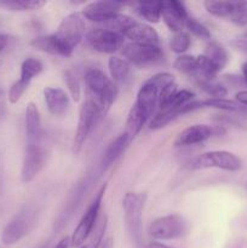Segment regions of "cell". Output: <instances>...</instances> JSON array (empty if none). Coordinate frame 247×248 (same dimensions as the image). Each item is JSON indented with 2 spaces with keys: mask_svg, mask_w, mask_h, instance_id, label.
Wrapping results in <instances>:
<instances>
[{
  "mask_svg": "<svg viewBox=\"0 0 247 248\" xmlns=\"http://www.w3.org/2000/svg\"><path fill=\"white\" fill-rule=\"evenodd\" d=\"M196 84L210 96V98H225L228 94L227 87L215 80H198Z\"/></svg>",
  "mask_w": 247,
  "mask_h": 248,
  "instance_id": "cell-28",
  "label": "cell"
},
{
  "mask_svg": "<svg viewBox=\"0 0 247 248\" xmlns=\"http://www.w3.org/2000/svg\"><path fill=\"white\" fill-rule=\"evenodd\" d=\"M44 154L39 144H28L24 154L21 170V179L23 183H31L38 176L43 167Z\"/></svg>",
  "mask_w": 247,
  "mask_h": 248,
  "instance_id": "cell-15",
  "label": "cell"
},
{
  "mask_svg": "<svg viewBox=\"0 0 247 248\" xmlns=\"http://www.w3.org/2000/svg\"><path fill=\"white\" fill-rule=\"evenodd\" d=\"M55 248H73L72 244V237L64 236L58 241V244L56 245Z\"/></svg>",
  "mask_w": 247,
  "mask_h": 248,
  "instance_id": "cell-37",
  "label": "cell"
},
{
  "mask_svg": "<svg viewBox=\"0 0 247 248\" xmlns=\"http://www.w3.org/2000/svg\"><path fill=\"white\" fill-rule=\"evenodd\" d=\"M239 1H215V0H208L203 2V6L207 10L208 14L218 18H228L234 15L236 11Z\"/></svg>",
  "mask_w": 247,
  "mask_h": 248,
  "instance_id": "cell-23",
  "label": "cell"
},
{
  "mask_svg": "<svg viewBox=\"0 0 247 248\" xmlns=\"http://www.w3.org/2000/svg\"><path fill=\"white\" fill-rule=\"evenodd\" d=\"M203 56H206L212 62V64L217 68L219 73L222 72V69L227 65L228 61H229V55H228L227 50L224 48V46L220 45L217 41H210L205 46Z\"/></svg>",
  "mask_w": 247,
  "mask_h": 248,
  "instance_id": "cell-22",
  "label": "cell"
},
{
  "mask_svg": "<svg viewBox=\"0 0 247 248\" xmlns=\"http://www.w3.org/2000/svg\"><path fill=\"white\" fill-rule=\"evenodd\" d=\"M246 50H247V48H246Z\"/></svg>",
  "mask_w": 247,
  "mask_h": 248,
  "instance_id": "cell-43",
  "label": "cell"
},
{
  "mask_svg": "<svg viewBox=\"0 0 247 248\" xmlns=\"http://www.w3.org/2000/svg\"><path fill=\"white\" fill-rule=\"evenodd\" d=\"M41 118L40 111L35 103L31 102L26 108V135L28 144H39L41 138Z\"/></svg>",
  "mask_w": 247,
  "mask_h": 248,
  "instance_id": "cell-19",
  "label": "cell"
},
{
  "mask_svg": "<svg viewBox=\"0 0 247 248\" xmlns=\"http://www.w3.org/2000/svg\"><path fill=\"white\" fill-rule=\"evenodd\" d=\"M87 43L97 52L114 53L123 48L124 35L106 28H93L87 33Z\"/></svg>",
  "mask_w": 247,
  "mask_h": 248,
  "instance_id": "cell-10",
  "label": "cell"
},
{
  "mask_svg": "<svg viewBox=\"0 0 247 248\" xmlns=\"http://www.w3.org/2000/svg\"><path fill=\"white\" fill-rule=\"evenodd\" d=\"M185 28L188 29L189 33H191L194 36H196V38L202 39V40H208V39H211V33L207 29V27H205L201 22L193 18V17H189L188 18V21H186L185 23Z\"/></svg>",
  "mask_w": 247,
  "mask_h": 248,
  "instance_id": "cell-33",
  "label": "cell"
},
{
  "mask_svg": "<svg viewBox=\"0 0 247 248\" xmlns=\"http://www.w3.org/2000/svg\"><path fill=\"white\" fill-rule=\"evenodd\" d=\"M6 44H7V38L2 34H0V51L4 50L6 47Z\"/></svg>",
  "mask_w": 247,
  "mask_h": 248,
  "instance_id": "cell-40",
  "label": "cell"
},
{
  "mask_svg": "<svg viewBox=\"0 0 247 248\" xmlns=\"http://www.w3.org/2000/svg\"><path fill=\"white\" fill-rule=\"evenodd\" d=\"M107 190V184L101 186V189L98 190V193L94 196L93 201L91 202V205L87 207L86 212L82 216L81 219H80L79 224L75 228L74 232L72 235V244L73 247H81L84 246L85 241L90 237L91 232H93L94 227L97 224V220H98L99 216H101V206L102 201H103L104 194Z\"/></svg>",
  "mask_w": 247,
  "mask_h": 248,
  "instance_id": "cell-4",
  "label": "cell"
},
{
  "mask_svg": "<svg viewBox=\"0 0 247 248\" xmlns=\"http://www.w3.org/2000/svg\"><path fill=\"white\" fill-rule=\"evenodd\" d=\"M124 38L130 39L131 43L147 44L159 46V34L152 26L135 21L123 31Z\"/></svg>",
  "mask_w": 247,
  "mask_h": 248,
  "instance_id": "cell-16",
  "label": "cell"
},
{
  "mask_svg": "<svg viewBox=\"0 0 247 248\" xmlns=\"http://www.w3.org/2000/svg\"><path fill=\"white\" fill-rule=\"evenodd\" d=\"M85 84L87 89L86 98L94 104L103 118L114 103L116 96V85L111 81L110 78L96 68L89 69L85 73Z\"/></svg>",
  "mask_w": 247,
  "mask_h": 248,
  "instance_id": "cell-1",
  "label": "cell"
},
{
  "mask_svg": "<svg viewBox=\"0 0 247 248\" xmlns=\"http://www.w3.org/2000/svg\"><path fill=\"white\" fill-rule=\"evenodd\" d=\"M64 81L67 84L70 94H72L73 101L79 102L80 97H81V86H80L79 78L77 77V74L73 70H67L64 73Z\"/></svg>",
  "mask_w": 247,
  "mask_h": 248,
  "instance_id": "cell-32",
  "label": "cell"
},
{
  "mask_svg": "<svg viewBox=\"0 0 247 248\" xmlns=\"http://www.w3.org/2000/svg\"><path fill=\"white\" fill-rule=\"evenodd\" d=\"M107 227H108V218L106 215L99 216L97 224L94 227L93 232L90 235V244L87 245V248H99L103 244V237L106 234Z\"/></svg>",
  "mask_w": 247,
  "mask_h": 248,
  "instance_id": "cell-29",
  "label": "cell"
},
{
  "mask_svg": "<svg viewBox=\"0 0 247 248\" xmlns=\"http://www.w3.org/2000/svg\"><path fill=\"white\" fill-rule=\"evenodd\" d=\"M133 107L137 108V110L144 116L147 120L154 116L155 109L159 107V90L153 82L149 80L143 82L139 87Z\"/></svg>",
  "mask_w": 247,
  "mask_h": 248,
  "instance_id": "cell-13",
  "label": "cell"
},
{
  "mask_svg": "<svg viewBox=\"0 0 247 248\" xmlns=\"http://www.w3.org/2000/svg\"><path fill=\"white\" fill-rule=\"evenodd\" d=\"M102 115L99 114L98 109L89 98L85 99L81 109L79 113V120H77V132L74 136V143H73V152L74 154H79L84 147L85 142L89 138L90 133L93 130L94 125L98 123Z\"/></svg>",
  "mask_w": 247,
  "mask_h": 248,
  "instance_id": "cell-9",
  "label": "cell"
},
{
  "mask_svg": "<svg viewBox=\"0 0 247 248\" xmlns=\"http://www.w3.org/2000/svg\"><path fill=\"white\" fill-rule=\"evenodd\" d=\"M44 98H45L47 110L53 116L63 115L69 107V97L67 92L60 87L44 89Z\"/></svg>",
  "mask_w": 247,
  "mask_h": 248,
  "instance_id": "cell-18",
  "label": "cell"
},
{
  "mask_svg": "<svg viewBox=\"0 0 247 248\" xmlns=\"http://www.w3.org/2000/svg\"><path fill=\"white\" fill-rule=\"evenodd\" d=\"M46 1L41 0H7V1H0V6L6 7L14 11H23V10H38L45 6Z\"/></svg>",
  "mask_w": 247,
  "mask_h": 248,
  "instance_id": "cell-30",
  "label": "cell"
},
{
  "mask_svg": "<svg viewBox=\"0 0 247 248\" xmlns=\"http://www.w3.org/2000/svg\"><path fill=\"white\" fill-rule=\"evenodd\" d=\"M229 21L237 27L247 26V1H239L236 11L230 17Z\"/></svg>",
  "mask_w": 247,
  "mask_h": 248,
  "instance_id": "cell-35",
  "label": "cell"
},
{
  "mask_svg": "<svg viewBox=\"0 0 247 248\" xmlns=\"http://www.w3.org/2000/svg\"><path fill=\"white\" fill-rule=\"evenodd\" d=\"M55 35L70 52H73L85 35V18L82 15L80 12L67 15L58 26Z\"/></svg>",
  "mask_w": 247,
  "mask_h": 248,
  "instance_id": "cell-7",
  "label": "cell"
},
{
  "mask_svg": "<svg viewBox=\"0 0 247 248\" xmlns=\"http://www.w3.org/2000/svg\"><path fill=\"white\" fill-rule=\"evenodd\" d=\"M188 232V223L182 216L169 215L153 220L149 225V235L154 240L167 241L184 236Z\"/></svg>",
  "mask_w": 247,
  "mask_h": 248,
  "instance_id": "cell-5",
  "label": "cell"
},
{
  "mask_svg": "<svg viewBox=\"0 0 247 248\" xmlns=\"http://www.w3.org/2000/svg\"><path fill=\"white\" fill-rule=\"evenodd\" d=\"M147 202V194L126 193L123 199L124 217L127 234L135 248H143V211Z\"/></svg>",
  "mask_w": 247,
  "mask_h": 248,
  "instance_id": "cell-2",
  "label": "cell"
},
{
  "mask_svg": "<svg viewBox=\"0 0 247 248\" xmlns=\"http://www.w3.org/2000/svg\"><path fill=\"white\" fill-rule=\"evenodd\" d=\"M136 12L149 23L161 19V1H139L135 4Z\"/></svg>",
  "mask_w": 247,
  "mask_h": 248,
  "instance_id": "cell-24",
  "label": "cell"
},
{
  "mask_svg": "<svg viewBox=\"0 0 247 248\" xmlns=\"http://www.w3.org/2000/svg\"><path fill=\"white\" fill-rule=\"evenodd\" d=\"M108 69L111 81L118 86V85L125 82V80L127 79L131 72V64L125 58L111 56L108 61Z\"/></svg>",
  "mask_w": 247,
  "mask_h": 248,
  "instance_id": "cell-21",
  "label": "cell"
},
{
  "mask_svg": "<svg viewBox=\"0 0 247 248\" xmlns=\"http://www.w3.org/2000/svg\"><path fill=\"white\" fill-rule=\"evenodd\" d=\"M242 167V161L237 155L228 150H212L198 155L191 160V170L218 169L228 172H237Z\"/></svg>",
  "mask_w": 247,
  "mask_h": 248,
  "instance_id": "cell-3",
  "label": "cell"
},
{
  "mask_svg": "<svg viewBox=\"0 0 247 248\" xmlns=\"http://www.w3.org/2000/svg\"><path fill=\"white\" fill-rule=\"evenodd\" d=\"M173 67L176 68L178 72L189 75V77L195 79L199 72V56H179V57H177L176 61H174Z\"/></svg>",
  "mask_w": 247,
  "mask_h": 248,
  "instance_id": "cell-26",
  "label": "cell"
},
{
  "mask_svg": "<svg viewBox=\"0 0 247 248\" xmlns=\"http://www.w3.org/2000/svg\"><path fill=\"white\" fill-rule=\"evenodd\" d=\"M79 248H87V246H85V245H84V246H81V247H79Z\"/></svg>",
  "mask_w": 247,
  "mask_h": 248,
  "instance_id": "cell-42",
  "label": "cell"
},
{
  "mask_svg": "<svg viewBox=\"0 0 247 248\" xmlns=\"http://www.w3.org/2000/svg\"><path fill=\"white\" fill-rule=\"evenodd\" d=\"M235 101L239 102L242 106L247 107V90H241L235 94Z\"/></svg>",
  "mask_w": 247,
  "mask_h": 248,
  "instance_id": "cell-36",
  "label": "cell"
},
{
  "mask_svg": "<svg viewBox=\"0 0 247 248\" xmlns=\"http://www.w3.org/2000/svg\"><path fill=\"white\" fill-rule=\"evenodd\" d=\"M161 18L167 28L176 34L183 31L189 15L183 2L177 0H167V1H161Z\"/></svg>",
  "mask_w": 247,
  "mask_h": 248,
  "instance_id": "cell-11",
  "label": "cell"
},
{
  "mask_svg": "<svg viewBox=\"0 0 247 248\" xmlns=\"http://www.w3.org/2000/svg\"><path fill=\"white\" fill-rule=\"evenodd\" d=\"M225 130L222 127H212L208 125H191L184 128L174 140L176 147H188V145L200 144L210 140L213 135H222Z\"/></svg>",
  "mask_w": 247,
  "mask_h": 248,
  "instance_id": "cell-12",
  "label": "cell"
},
{
  "mask_svg": "<svg viewBox=\"0 0 247 248\" xmlns=\"http://www.w3.org/2000/svg\"><path fill=\"white\" fill-rule=\"evenodd\" d=\"M124 6L123 2L119 1H94L85 5L82 9L81 15L85 19L94 22V23L103 24L108 21L114 15L119 14L121 7Z\"/></svg>",
  "mask_w": 247,
  "mask_h": 248,
  "instance_id": "cell-14",
  "label": "cell"
},
{
  "mask_svg": "<svg viewBox=\"0 0 247 248\" xmlns=\"http://www.w3.org/2000/svg\"><path fill=\"white\" fill-rule=\"evenodd\" d=\"M147 248H172V247L161 244V242H152V244L148 245Z\"/></svg>",
  "mask_w": 247,
  "mask_h": 248,
  "instance_id": "cell-39",
  "label": "cell"
},
{
  "mask_svg": "<svg viewBox=\"0 0 247 248\" xmlns=\"http://www.w3.org/2000/svg\"><path fill=\"white\" fill-rule=\"evenodd\" d=\"M31 44L34 48H36V50L41 51V52L50 53V55L53 56L69 57V56L73 55V52H70V51L61 43L60 39H58L55 34L38 36V38L33 39Z\"/></svg>",
  "mask_w": 247,
  "mask_h": 248,
  "instance_id": "cell-20",
  "label": "cell"
},
{
  "mask_svg": "<svg viewBox=\"0 0 247 248\" xmlns=\"http://www.w3.org/2000/svg\"><path fill=\"white\" fill-rule=\"evenodd\" d=\"M28 86H29L28 82H24L19 79L17 80L16 82H14L9 90V94H7L10 103L12 104L17 103V102L21 99V97L24 94V92L27 91Z\"/></svg>",
  "mask_w": 247,
  "mask_h": 248,
  "instance_id": "cell-34",
  "label": "cell"
},
{
  "mask_svg": "<svg viewBox=\"0 0 247 248\" xmlns=\"http://www.w3.org/2000/svg\"><path fill=\"white\" fill-rule=\"evenodd\" d=\"M241 72H242V79L247 84V62H245L241 67Z\"/></svg>",
  "mask_w": 247,
  "mask_h": 248,
  "instance_id": "cell-41",
  "label": "cell"
},
{
  "mask_svg": "<svg viewBox=\"0 0 247 248\" xmlns=\"http://www.w3.org/2000/svg\"><path fill=\"white\" fill-rule=\"evenodd\" d=\"M191 45V36L186 31H179L174 34L171 40V48L174 53H184Z\"/></svg>",
  "mask_w": 247,
  "mask_h": 248,
  "instance_id": "cell-31",
  "label": "cell"
},
{
  "mask_svg": "<svg viewBox=\"0 0 247 248\" xmlns=\"http://www.w3.org/2000/svg\"><path fill=\"white\" fill-rule=\"evenodd\" d=\"M43 69L44 65L40 61L33 57L27 58V60L23 61L21 65V77H19V80L31 84V80L35 77H38L43 72Z\"/></svg>",
  "mask_w": 247,
  "mask_h": 248,
  "instance_id": "cell-27",
  "label": "cell"
},
{
  "mask_svg": "<svg viewBox=\"0 0 247 248\" xmlns=\"http://www.w3.org/2000/svg\"><path fill=\"white\" fill-rule=\"evenodd\" d=\"M35 224V211L31 207H24L12 217L1 232V242L4 245H15L29 234Z\"/></svg>",
  "mask_w": 247,
  "mask_h": 248,
  "instance_id": "cell-6",
  "label": "cell"
},
{
  "mask_svg": "<svg viewBox=\"0 0 247 248\" xmlns=\"http://www.w3.org/2000/svg\"><path fill=\"white\" fill-rule=\"evenodd\" d=\"M132 140H130L128 135L126 132L119 135L110 144L108 145V148L104 152L103 156L101 160V171L106 172L118 161L119 157L126 152V149L128 148L130 143Z\"/></svg>",
  "mask_w": 247,
  "mask_h": 248,
  "instance_id": "cell-17",
  "label": "cell"
},
{
  "mask_svg": "<svg viewBox=\"0 0 247 248\" xmlns=\"http://www.w3.org/2000/svg\"><path fill=\"white\" fill-rule=\"evenodd\" d=\"M202 108H215L232 113H247V107L240 104L237 101L228 98H207L201 101Z\"/></svg>",
  "mask_w": 247,
  "mask_h": 248,
  "instance_id": "cell-25",
  "label": "cell"
},
{
  "mask_svg": "<svg viewBox=\"0 0 247 248\" xmlns=\"http://www.w3.org/2000/svg\"><path fill=\"white\" fill-rule=\"evenodd\" d=\"M99 248H114V241L111 237H108V239H106L103 241V244H102V246Z\"/></svg>",
  "mask_w": 247,
  "mask_h": 248,
  "instance_id": "cell-38",
  "label": "cell"
},
{
  "mask_svg": "<svg viewBox=\"0 0 247 248\" xmlns=\"http://www.w3.org/2000/svg\"><path fill=\"white\" fill-rule=\"evenodd\" d=\"M121 53L131 65L139 68H147L156 64L164 58V53L159 46L147 45V44L128 43L123 46Z\"/></svg>",
  "mask_w": 247,
  "mask_h": 248,
  "instance_id": "cell-8",
  "label": "cell"
}]
</instances>
